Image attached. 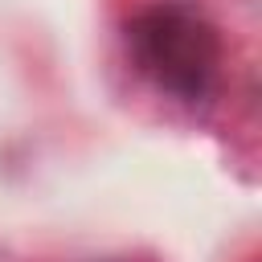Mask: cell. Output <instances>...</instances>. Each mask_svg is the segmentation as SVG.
I'll return each instance as SVG.
<instances>
[{
    "mask_svg": "<svg viewBox=\"0 0 262 262\" xmlns=\"http://www.w3.org/2000/svg\"><path fill=\"white\" fill-rule=\"evenodd\" d=\"M131 45L139 66L176 98L196 102L213 90L221 45L213 25H205L184 4H160L131 25Z\"/></svg>",
    "mask_w": 262,
    "mask_h": 262,
    "instance_id": "cell-1",
    "label": "cell"
}]
</instances>
